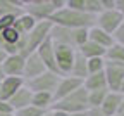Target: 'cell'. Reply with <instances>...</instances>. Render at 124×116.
Masks as SVG:
<instances>
[{
	"label": "cell",
	"mask_w": 124,
	"mask_h": 116,
	"mask_svg": "<svg viewBox=\"0 0 124 116\" xmlns=\"http://www.w3.org/2000/svg\"><path fill=\"white\" fill-rule=\"evenodd\" d=\"M31 99H33V92L28 90L26 87H21L7 102L10 104V107H12L14 111H19V109H23V107L31 106Z\"/></svg>",
	"instance_id": "cell-16"
},
{
	"label": "cell",
	"mask_w": 124,
	"mask_h": 116,
	"mask_svg": "<svg viewBox=\"0 0 124 116\" xmlns=\"http://www.w3.org/2000/svg\"><path fill=\"white\" fill-rule=\"evenodd\" d=\"M21 14H23V2H19V0H0V18H4V16L17 18Z\"/></svg>",
	"instance_id": "cell-20"
},
{
	"label": "cell",
	"mask_w": 124,
	"mask_h": 116,
	"mask_svg": "<svg viewBox=\"0 0 124 116\" xmlns=\"http://www.w3.org/2000/svg\"><path fill=\"white\" fill-rule=\"evenodd\" d=\"M45 111L35 107V106H28V107H23L19 111H14V116H41Z\"/></svg>",
	"instance_id": "cell-28"
},
{
	"label": "cell",
	"mask_w": 124,
	"mask_h": 116,
	"mask_svg": "<svg viewBox=\"0 0 124 116\" xmlns=\"http://www.w3.org/2000/svg\"><path fill=\"white\" fill-rule=\"evenodd\" d=\"M21 87H24V80L23 78H19V76H5L2 81H0V101H9Z\"/></svg>",
	"instance_id": "cell-14"
},
{
	"label": "cell",
	"mask_w": 124,
	"mask_h": 116,
	"mask_svg": "<svg viewBox=\"0 0 124 116\" xmlns=\"http://www.w3.org/2000/svg\"><path fill=\"white\" fill-rule=\"evenodd\" d=\"M119 94L124 95V80H122V83H121V88H119Z\"/></svg>",
	"instance_id": "cell-40"
},
{
	"label": "cell",
	"mask_w": 124,
	"mask_h": 116,
	"mask_svg": "<svg viewBox=\"0 0 124 116\" xmlns=\"http://www.w3.org/2000/svg\"><path fill=\"white\" fill-rule=\"evenodd\" d=\"M52 109H59L64 111L67 114H74V113H81L88 109V90H85L83 87L78 88L76 92H72L71 95L60 99V101H55Z\"/></svg>",
	"instance_id": "cell-5"
},
{
	"label": "cell",
	"mask_w": 124,
	"mask_h": 116,
	"mask_svg": "<svg viewBox=\"0 0 124 116\" xmlns=\"http://www.w3.org/2000/svg\"><path fill=\"white\" fill-rule=\"evenodd\" d=\"M50 113H52V116H69L67 113H64V111H59V109H50Z\"/></svg>",
	"instance_id": "cell-35"
},
{
	"label": "cell",
	"mask_w": 124,
	"mask_h": 116,
	"mask_svg": "<svg viewBox=\"0 0 124 116\" xmlns=\"http://www.w3.org/2000/svg\"><path fill=\"white\" fill-rule=\"evenodd\" d=\"M54 94L48 92H36L33 94V99H31V106H35L41 111H50L54 106Z\"/></svg>",
	"instance_id": "cell-23"
},
{
	"label": "cell",
	"mask_w": 124,
	"mask_h": 116,
	"mask_svg": "<svg viewBox=\"0 0 124 116\" xmlns=\"http://www.w3.org/2000/svg\"><path fill=\"white\" fill-rule=\"evenodd\" d=\"M50 40L59 45H67L78 50L88 40V29H72V28H64V26H54L50 29Z\"/></svg>",
	"instance_id": "cell-4"
},
{
	"label": "cell",
	"mask_w": 124,
	"mask_h": 116,
	"mask_svg": "<svg viewBox=\"0 0 124 116\" xmlns=\"http://www.w3.org/2000/svg\"><path fill=\"white\" fill-rule=\"evenodd\" d=\"M5 59H7V54L2 50V48H0V66H2V62H4Z\"/></svg>",
	"instance_id": "cell-37"
},
{
	"label": "cell",
	"mask_w": 124,
	"mask_h": 116,
	"mask_svg": "<svg viewBox=\"0 0 124 116\" xmlns=\"http://www.w3.org/2000/svg\"><path fill=\"white\" fill-rule=\"evenodd\" d=\"M124 23V18L122 14L117 10V9H112V10H102L98 16H97V21H95V26L100 28L102 31L108 33V35H116V31L121 28V24Z\"/></svg>",
	"instance_id": "cell-8"
},
{
	"label": "cell",
	"mask_w": 124,
	"mask_h": 116,
	"mask_svg": "<svg viewBox=\"0 0 124 116\" xmlns=\"http://www.w3.org/2000/svg\"><path fill=\"white\" fill-rule=\"evenodd\" d=\"M50 29H52V23L50 21H40L35 24V28L31 29L28 35H24L17 45L19 56H23L24 59L31 54L36 52V48L50 37Z\"/></svg>",
	"instance_id": "cell-2"
},
{
	"label": "cell",
	"mask_w": 124,
	"mask_h": 116,
	"mask_svg": "<svg viewBox=\"0 0 124 116\" xmlns=\"http://www.w3.org/2000/svg\"><path fill=\"white\" fill-rule=\"evenodd\" d=\"M114 40H116V43H121V45H124V23L121 24V28L116 31V35H114Z\"/></svg>",
	"instance_id": "cell-30"
},
{
	"label": "cell",
	"mask_w": 124,
	"mask_h": 116,
	"mask_svg": "<svg viewBox=\"0 0 124 116\" xmlns=\"http://www.w3.org/2000/svg\"><path fill=\"white\" fill-rule=\"evenodd\" d=\"M103 75H105V80H107L108 92H119L121 83H122V80H124V66L105 61Z\"/></svg>",
	"instance_id": "cell-9"
},
{
	"label": "cell",
	"mask_w": 124,
	"mask_h": 116,
	"mask_svg": "<svg viewBox=\"0 0 124 116\" xmlns=\"http://www.w3.org/2000/svg\"><path fill=\"white\" fill-rule=\"evenodd\" d=\"M116 9L122 14V18H124V0H116Z\"/></svg>",
	"instance_id": "cell-34"
},
{
	"label": "cell",
	"mask_w": 124,
	"mask_h": 116,
	"mask_svg": "<svg viewBox=\"0 0 124 116\" xmlns=\"http://www.w3.org/2000/svg\"><path fill=\"white\" fill-rule=\"evenodd\" d=\"M48 21L54 26H64V28H72V29H90L95 26L97 18L90 16V14H85V12H79V10L67 9L64 5L62 9L55 10L48 18Z\"/></svg>",
	"instance_id": "cell-1"
},
{
	"label": "cell",
	"mask_w": 124,
	"mask_h": 116,
	"mask_svg": "<svg viewBox=\"0 0 124 116\" xmlns=\"http://www.w3.org/2000/svg\"><path fill=\"white\" fill-rule=\"evenodd\" d=\"M10 113H14L10 104L7 101H0V114H10Z\"/></svg>",
	"instance_id": "cell-31"
},
{
	"label": "cell",
	"mask_w": 124,
	"mask_h": 116,
	"mask_svg": "<svg viewBox=\"0 0 124 116\" xmlns=\"http://www.w3.org/2000/svg\"><path fill=\"white\" fill-rule=\"evenodd\" d=\"M69 76H74L78 80H85L88 76V66H86V59L76 50V56H74V61H72V68H71V73Z\"/></svg>",
	"instance_id": "cell-19"
},
{
	"label": "cell",
	"mask_w": 124,
	"mask_h": 116,
	"mask_svg": "<svg viewBox=\"0 0 124 116\" xmlns=\"http://www.w3.org/2000/svg\"><path fill=\"white\" fill-rule=\"evenodd\" d=\"M88 66V75H95V73H102L105 69V59L103 57H95V59H88L86 61Z\"/></svg>",
	"instance_id": "cell-27"
},
{
	"label": "cell",
	"mask_w": 124,
	"mask_h": 116,
	"mask_svg": "<svg viewBox=\"0 0 124 116\" xmlns=\"http://www.w3.org/2000/svg\"><path fill=\"white\" fill-rule=\"evenodd\" d=\"M103 59L108 61V62H114V64H121V66H124V45H121V43H114L112 47H108L107 50H105Z\"/></svg>",
	"instance_id": "cell-24"
},
{
	"label": "cell",
	"mask_w": 124,
	"mask_h": 116,
	"mask_svg": "<svg viewBox=\"0 0 124 116\" xmlns=\"http://www.w3.org/2000/svg\"><path fill=\"white\" fill-rule=\"evenodd\" d=\"M117 114H124V95L121 97V106H119V113Z\"/></svg>",
	"instance_id": "cell-36"
},
{
	"label": "cell",
	"mask_w": 124,
	"mask_h": 116,
	"mask_svg": "<svg viewBox=\"0 0 124 116\" xmlns=\"http://www.w3.org/2000/svg\"><path fill=\"white\" fill-rule=\"evenodd\" d=\"M102 2V10H112L116 9V0H100Z\"/></svg>",
	"instance_id": "cell-32"
},
{
	"label": "cell",
	"mask_w": 124,
	"mask_h": 116,
	"mask_svg": "<svg viewBox=\"0 0 124 116\" xmlns=\"http://www.w3.org/2000/svg\"><path fill=\"white\" fill-rule=\"evenodd\" d=\"M88 40L93 42V43H97V45L102 47V48H105V50L116 43V40H114L112 35H108V33L102 31V29L97 28V26H93V28L88 29Z\"/></svg>",
	"instance_id": "cell-15"
},
{
	"label": "cell",
	"mask_w": 124,
	"mask_h": 116,
	"mask_svg": "<svg viewBox=\"0 0 124 116\" xmlns=\"http://www.w3.org/2000/svg\"><path fill=\"white\" fill-rule=\"evenodd\" d=\"M36 54H38V57L41 59V62H43V66L46 68V71H54V73H57L55 54H54V42L50 40V37L36 48Z\"/></svg>",
	"instance_id": "cell-11"
},
{
	"label": "cell",
	"mask_w": 124,
	"mask_h": 116,
	"mask_svg": "<svg viewBox=\"0 0 124 116\" xmlns=\"http://www.w3.org/2000/svg\"><path fill=\"white\" fill-rule=\"evenodd\" d=\"M121 97H122V94H119V92H108L105 101L100 106V111L105 116H117L119 106H121Z\"/></svg>",
	"instance_id": "cell-17"
},
{
	"label": "cell",
	"mask_w": 124,
	"mask_h": 116,
	"mask_svg": "<svg viewBox=\"0 0 124 116\" xmlns=\"http://www.w3.org/2000/svg\"><path fill=\"white\" fill-rule=\"evenodd\" d=\"M60 81V75L54 73V71H45L43 75L36 76V78H31V80H24V87L28 90H31L33 94L36 92H48L54 94L57 85Z\"/></svg>",
	"instance_id": "cell-6"
},
{
	"label": "cell",
	"mask_w": 124,
	"mask_h": 116,
	"mask_svg": "<svg viewBox=\"0 0 124 116\" xmlns=\"http://www.w3.org/2000/svg\"><path fill=\"white\" fill-rule=\"evenodd\" d=\"M54 54H55V64H57V73L60 76H69L72 61L76 56V48L67 45H59L54 43Z\"/></svg>",
	"instance_id": "cell-7"
},
{
	"label": "cell",
	"mask_w": 124,
	"mask_h": 116,
	"mask_svg": "<svg viewBox=\"0 0 124 116\" xmlns=\"http://www.w3.org/2000/svg\"><path fill=\"white\" fill-rule=\"evenodd\" d=\"M66 5V0H28L23 2V12L31 16L36 23L48 21V18Z\"/></svg>",
	"instance_id": "cell-3"
},
{
	"label": "cell",
	"mask_w": 124,
	"mask_h": 116,
	"mask_svg": "<svg viewBox=\"0 0 124 116\" xmlns=\"http://www.w3.org/2000/svg\"><path fill=\"white\" fill-rule=\"evenodd\" d=\"M78 52H79V54L88 61V59H95V57H103V56H105V48H102V47H98L97 43L86 40L81 47H78Z\"/></svg>",
	"instance_id": "cell-22"
},
{
	"label": "cell",
	"mask_w": 124,
	"mask_h": 116,
	"mask_svg": "<svg viewBox=\"0 0 124 116\" xmlns=\"http://www.w3.org/2000/svg\"><path fill=\"white\" fill-rule=\"evenodd\" d=\"M46 71V68L43 66L41 59L38 57V54H31L26 57L24 61V71H23V80H31V78H36L40 75H43Z\"/></svg>",
	"instance_id": "cell-12"
},
{
	"label": "cell",
	"mask_w": 124,
	"mask_h": 116,
	"mask_svg": "<svg viewBox=\"0 0 124 116\" xmlns=\"http://www.w3.org/2000/svg\"><path fill=\"white\" fill-rule=\"evenodd\" d=\"M108 90L103 88V90H93V92H88V107H100L102 102L105 101Z\"/></svg>",
	"instance_id": "cell-26"
},
{
	"label": "cell",
	"mask_w": 124,
	"mask_h": 116,
	"mask_svg": "<svg viewBox=\"0 0 124 116\" xmlns=\"http://www.w3.org/2000/svg\"><path fill=\"white\" fill-rule=\"evenodd\" d=\"M35 24H36V21L31 18V16H28V14H21V16H17L16 18V21H14V24H12V28L19 33L21 37H24V35H28V33L35 28Z\"/></svg>",
	"instance_id": "cell-21"
},
{
	"label": "cell",
	"mask_w": 124,
	"mask_h": 116,
	"mask_svg": "<svg viewBox=\"0 0 124 116\" xmlns=\"http://www.w3.org/2000/svg\"><path fill=\"white\" fill-rule=\"evenodd\" d=\"M41 116H52V113H50V111H45V113H43Z\"/></svg>",
	"instance_id": "cell-41"
},
{
	"label": "cell",
	"mask_w": 124,
	"mask_h": 116,
	"mask_svg": "<svg viewBox=\"0 0 124 116\" xmlns=\"http://www.w3.org/2000/svg\"><path fill=\"white\" fill-rule=\"evenodd\" d=\"M24 57L19 54L14 56H7V59L2 62V69L5 76H19L23 78V71H24Z\"/></svg>",
	"instance_id": "cell-13"
},
{
	"label": "cell",
	"mask_w": 124,
	"mask_h": 116,
	"mask_svg": "<svg viewBox=\"0 0 124 116\" xmlns=\"http://www.w3.org/2000/svg\"><path fill=\"white\" fill-rule=\"evenodd\" d=\"M83 87V81L78 80L74 76H60V81L54 92V101H60L67 95H71L72 92H76L78 88Z\"/></svg>",
	"instance_id": "cell-10"
},
{
	"label": "cell",
	"mask_w": 124,
	"mask_h": 116,
	"mask_svg": "<svg viewBox=\"0 0 124 116\" xmlns=\"http://www.w3.org/2000/svg\"><path fill=\"white\" fill-rule=\"evenodd\" d=\"M0 37H2V40H4V45H9V47H17L19 42H21V38H23L12 26L7 28V29H4L2 33H0ZM17 52H19V50H17Z\"/></svg>",
	"instance_id": "cell-25"
},
{
	"label": "cell",
	"mask_w": 124,
	"mask_h": 116,
	"mask_svg": "<svg viewBox=\"0 0 124 116\" xmlns=\"http://www.w3.org/2000/svg\"><path fill=\"white\" fill-rule=\"evenodd\" d=\"M86 116H105V114L100 111V107H88L86 109Z\"/></svg>",
	"instance_id": "cell-33"
},
{
	"label": "cell",
	"mask_w": 124,
	"mask_h": 116,
	"mask_svg": "<svg viewBox=\"0 0 124 116\" xmlns=\"http://www.w3.org/2000/svg\"><path fill=\"white\" fill-rule=\"evenodd\" d=\"M69 116H86V111H81V113H74V114H69Z\"/></svg>",
	"instance_id": "cell-38"
},
{
	"label": "cell",
	"mask_w": 124,
	"mask_h": 116,
	"mask_svg": "<svg viewBox=\"0 0 124 116\" xmlns=\"http://www.w3.org/2000/svg\"><path fill=\"white\" fill-rule=\"evenodd\" d=\"M5 78V75H4V69H2V66H0V81H2Z\"/></svg>",
	"instance_id": "cell-39"
},
{
	"label": "cell",
	"mask_w": 124,
	"mask_h": 116,
	"mask_svg": "<svg viewBox=\"0 0 124 116\" xmlns=\"http://www.w3.org/2000/svg\"><path fill=\"white\" fill-rule=\"evenodd\" d=\"M14 21H16V18H12V16H4V18H0V33L4 29H7V28H10L14 24Z\"/></svg>",
	"instance_id": "cell-29"
},
{
	"label": "cell",
	"mask_w": 124,
	"mask_h": 116,
	"mask_svg": "<svg viewBox=\"0 0 124 116\" xmlns=\"http://www.w3.org/2000/svg\"><path fill=\"white\" fill-rule=\"evenodd\" d=\"M83 88L88 90V92L107 88V80H105L103 71H102V73H95V75H88V76L83 80ZM107 90H108V88H107Z\"/></svg>",
	"instance_id": "cell-18"
}]
</instances>
